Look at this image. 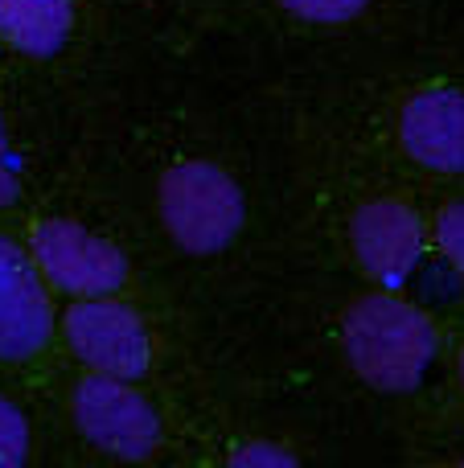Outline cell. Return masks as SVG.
<instances>
[{
    "label": "cell",
    "instance_id": "11",
    "mask_svg": "<svg viewBox=\"0 0 464 468\" xmlns=\"http://www.w3.org/2000/svg\"><path fill=\"white\" fill-rule=\"evenodd\" d=\"M296 16H309V21H345V16L362 13L366 0H284Z\"/></svg>",
    "mask_w": 464,
    "mask_h": 468
},
{
    "label": "cell",
    "instance_id": "10",
    "mask_svg": "<svg viewBox=\"0 0 464 468\" xmlns=\"http://www.w3.org/2000/svg\"><path fill=\"white\" fill-rule=\"evenodd\" d=\"M25 444H29V436H25V420L21 411H16L13 403H5L0 399V468H16L25 461Z\"/></svg>",
    "mask_w": 464,
    "mask_h": 468
},
{
    "label": "cell",
    "instance_id": "7",
    "mask_svg": "<svg viewBox=\"0 0 464 468\" xmlns=\"http://www.w3.org/2000/svg\"><path fill=\"white\" fill-rule=\"evenodd\" d=\"M403 144L419 165L440 173H464V95L432 90L403 112Z\"/></svg>",
    "mask_w": 464,
    "mask_h": 468
},
{
    "label": "cell",
    "instance_id": "4",
    "mask_svg": "<svg viewBox=\"0 0 464 468\" xmlns=\"http://www.w3.org/2000/svg\"><path fill=\"white\" fill-rule=\"evenodd\" d=\"M74 354L111 378H140L148 370V337L123 304H79L66 316Z\"/></svg>",
    "mask_w": 464,
    "mask_h": 468
},
{
    "label": "cell",
    "instance_id": "14",
    "mask_svg": "<svg viewBox=\"0 0 464 468\" xmlns=\"http://www.w3.org/2000/svg\"><path fill=\"white\" fill-rule=\"evenodd\" d=\"M0 148H5V140H0ZM13 194H16V186H13V177H8V169L0 165V206L13 202Z\"/></svg>",
    "mask_w": 464,
    "mask_h": 468
},
{
    "label": "cell",
    "instance_id": "9",
    "mask_svg": "<svg viewBox=\"0 0 464 468\" xmlns=\"http://www.w3.org/2000/svg\"><path fill=\"white\" fill-rule=\"evenodd\" d=\"M66 0H0V29L29 54H49L66 37Z\"/></svg>",
    "mask_w": 464,
    "mask_h": 468
},
{
    "label": "cell",
    "instance_id": "1",
    "mask_svg": "<svg viewBox=\"0 0 464 468\" xmlns=\"http://www.w3.org/2000/svg\"><path fill=\"white\" fill-rule=\"evenodd\" d=\"M345 349L370 387L411 390L436 354V333L424 313L391 296H370L345 316Z\"/></svg>",
    "mask_w": 464,
    "mask_h": 468
},
{
    "label": "cell",
    "instance_id": "6",
    "mask_svg": "<svg viewBox=\"0 0 464 468\" xmlns=\"http://www.w3.org/2000/svg\"><path fill=\"white\" fill-rule=\"evenodd\" d=\"M49 337V300L33 263L0 239V357H29Z\"/></svg>",
    "mask_w": 464,
    "mask_h": 468
},
{
    "label": "cell",
    "instance_id": "3",
    "mask_svg": "<svg viewBox=\"0 0 464 468\" xmlns=\"http://www.w3.org/2000/svg\"><path fill=\"white\" fill-rule=\"evenodd\" d=\"M74 420L90 444L123 461H144L156 448V415L111 374L82 382L74 395Z\"/></svg>",
    "mask_w": 464,
    "mask_h": 468
},
{
    "label": "cell",
    "instance_id": "5",
    "mask_svg": "<svg viewBox=\"0 0 464 468\" xmlns=\"http://www.w3.org/2000/svg\"><path fill=\"white\" fill-rule=\"evenodd\" d=\"M37 263L49 271V280L66 292L103 296L123 283V255L111 242L95 239L70 222H46L37 230Z\"/></svg>",
    "mask_w": 464,
    "mask_h": 468
},
{
    "label": "cell",
    "instance_id": "12",
    "mask_svg": "<svg viewBox=\"0 0 464 468\" xmlns=\"http://www.w3.org/2000/svg\"><path fill=\"white\" fill-rule=\"evenodd\" d=\"M440 247H444V255L457 263V271L464 275V202L448 206V210L440 214Z\"/></svg>",
    "mask_w": 464,
    "mask_h": 468
},
{
    "label": "cell",
    "instance_id": "8",
    "mask_svg": "<svg viewBox=\"0 0 464 468\" xmlns=\"http://www.w3.org/2000/svg\"><path fill=\"white\" fill-rule=\"evenodd\" d=\"M353 247L358 259L386 283L407 280L419 259V222L407 206L378 202L353 218Z\"/></svg>",
    "mask_w": 464,
    "mask_h": 468
},
{
    "label": "cell",
    "instance_id": "2",
    "mask_svg": "<svg viewBox=\"0 0 464 468\" xmlns=\"http://www.w3.org/2000/svg\"><path fill=\"white\" fill-rule=\"evenodd\" d=\"M161 210L181 247L210 255L235 239L243 222V197L214 165H181L161 186Z\"/></svg>",
    "mask_w": 464,
    "mask_h": 468
},
{
    "label": "cell",
    "instance_id": "13",
    "mask_svg": "<svg viewBox=\"0 0 464 468\" xmlns=\"http://www.w3.org/2000/svg\"><path fill=\"white\" fill-rule=\"evenodd\" d=\"M235 464H238V468H247V464H279V468H292V456H288V452H276V448H247V452L235 456Z\"/></svg>",
    "mask_w": 464,
    "mask_h": 468
}]
</instances>
